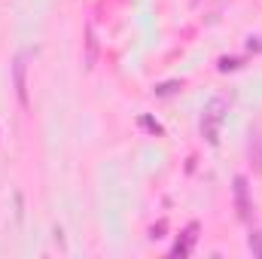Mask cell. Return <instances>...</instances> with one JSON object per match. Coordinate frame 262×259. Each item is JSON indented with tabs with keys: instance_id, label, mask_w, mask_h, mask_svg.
I'll return each mask as SVG.
<instances>
[{
	"instance_id": "6da1fadb",
	"label": "cell",
	"mask_w": 262,
	"mask_h": 259,
	"mask_svg": "<svg viewBox=\"0 0 262 259\" xmlns=\"http://www.w3.org/2000/svg\"><path fill=\"white\" fill-rule=\"evenodd\" d=\"M226 113H229V101L226 98H210L207 107H204V113H201V137L210 146L220 143V125H223Z\"/></svg>"
},
{
	"instance_id": "7a4b0ae2",
	"label": "cell",
	"mask_w": 262,
	"mask_h": 259,
	"mask_svg": "<svg viewBox=\"0 0 262 259\" xmlns=\"http://www.w3.org/2000/svg\"><path fill=\"white\" fill-rule=\"evenodd\" d=\"M12 89H15V98L18 104L28 110V52H18L15 61H12Z\"/></svg>"
},
{
	"instance_id": "3957f363",
	"label": "cell",
	"mask_w": 262,
	"mask_h": 259,
	"mask_svg": "<svg viewBox=\"0 0 262 259\" xmlns=\"http://www.w3.org/2000/svg\"><path fill=\"white\" fill-rule=\"evenodd\" d=\"M232 192H235V210H238V220H250L253 217V201H250V186H247V177H235V186H232Z\"/></svg>"
},
{
	"instance_id": "277c9868",
	"label": "cell",
	"mask_w": 262,
	"mask_h": 259,
	"mask_svg": "<svg viewBox=\"0 0 262 259\" xmlns=\"http://www.w3.org/2000/svg\"><path fill=\"white\" fill-rule=\"evenodd\" d=\"M195 241H198V223H189V226H186V232L180 235V241L171 247V256H177V259L189 256V253H192V247H195Z\"/></svg>"
},
{
	"instance_id": "5b68a950",
	"label": "cell",
	"mask_w": 262,
	"mask_h": 259,
	"mask_svg": "<svg viewBox=\"0 0 262 259\" xmlns=\"http://www.w3.org/2000/svg\"><path fill=\"white\" fill-rule=\"evenodd\" d=\"M247 156H250V165L253 171H262V125H253L250 131V143H247Z\"/></svg>"
},
{
	"instance_id": "8992f818",
	"label": "cell",
	"mask_w": 262,
	"mask_h": 259,
	"mask_svg": "<svg viewBox=\"0 0 262 259\" xmlns=\"http://www.w3.org/2000/svg\"><path fill=\"white\" fill-rule=\"evenodd\" d=\"M98 61V37H95V28L85 31V67H95Z\"/></svg>"
},
{
	"instance_id": "52a82bcc",
	"label": "cell",
	"mask_w": 262,
	"mask_h": 259,
	"mask_svg": "<svg viewBox=\"0 0 262 259\" xmlns=\"http://www.w3.org/2000/svg\"><path fill=\"white\" fill-rule=\"evenodd\" d=\"M247 247H250V253H253L256 259H262V232H250Z\"/></svg>"
},
{
	"instance_id": "ba28073f",
	"label": "cell",
	"mask_w": 262,
	"mask_h": 259,
	"mask_svg": "<svg viewBox=\"0 0 262 259\" xmlns=\"http://www.w3.org/2000/svg\"><path fill=\"white\" fill-rule=\"evenodd\" d=\"M177 89H180V82H177V79H171V82H162V85H156L152 92H156L159 98H168V95H174Z\"/></svg>"
},
{
	"instance_id": "9c48e42d",
	"label": "cell",
	"mask_w": 262,
	"mask_h": 259,
	"mask_svg": "<svg viewBox=\"0 0 262 259\" xmlns=\"http://www.w3.org/2000/svg\"><path fill=\"white\" fill-rule=\"evenodd\" d=\"M238 64H241L238 58H220V70H235Z\"/></svg>"
},
{
	"instance_id": "30bf717a",
	"label": "cell",
	"mask_w": 262,
	"mask_h": 259,
	"mask_svg": "<svg viewBox=\"0 0 262 259\" xmlns=\"http://www.w3.org/2000/svg\"><path fill=\"white\" fill-rule=\"evenodd\" d=\"M140 122H143V125H146V128H149V131H156V134H159V131H162V125H159V122H152V119H149V116H143V119H140Z\"/></svg>"
},
{
	"instance_id": "8fae6325",
	"label": "cell",
	"mask_w": 262,
	"mask_h": 259,
	"mask_svg": "<svg viewBox=\"0 0 262 259\" xmlns=\"http://www.w3.org/2000/svg\"><path fill=\"white\" fill-rule=\"evenodd\" d=\"M165 229H168V223L162 220L159 226H152V232H149V235H152V238H162V232H165Z\"/></svg>"
}]
</instances>
